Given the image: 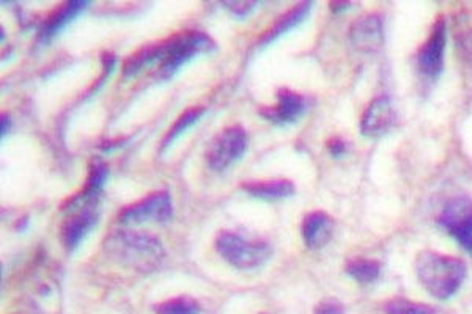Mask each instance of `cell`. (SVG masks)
<instances>
[{"label":"cell","instance_id":"1","mask_svg":"<svg viewBox=\"0 0 472 314\" xmlns=\"http://www.w3.org/2000/svg\"><path fill=\"white\" fill-rule=\"evenodd\" d=\"M415 267L419 283L438 301H447L457 294L468 276V267L459 258L440 251H421L416 258Z\"/></svg>","mask_w":472,"mask_h":314},{"label":"cell","instance_id":"2","mask_svg":"<svg viewBox=\"0 0 472 314\" xmlns=\"http://www.w3.org/2000/svg\"><path fill=\"white\" fill-rule=\"evenodd\" d=\"M109 250L122 263L143 274L155 270L164 258V247L159 239L136 231H118L110 236Z\"/></svg>","mask_w":472,"mask_h":314},{"label":"cell","instance_id":"3","mask_svg":"<svg viewBox=\"0 0 472 314\" xmlns=\"http://www.w3.org/2000/svg\"><path fill=\"white\" fill-rule=\"evenodd\" d=\"M214 245L227 263L240 270L257 269L272 255L271 245L263 241H246L232 231H220Z\"/></svg>","mask_w":472,"mask_h":314},{"label":"cell","instance_id":"4","mask_svg":"<svg viewBox=\"0 0 472 314\" xmlns=\"http://www.w3.org/2000/svg\"><path fill=\"white\" fill-rule=\"evenodd\" d=\"M159 45V70L158 74L162 79L174 76L183 64L195 57L201 52L210 51L214 47L211 38L202 32H185L172 38L166 39Z\"/></svg>","mask_w":472,"mask_h":314},{"label":"cell","instance_id":"5","mask_svg":"<svg viewBox=\"0 0 472 314\" xmlns=\"http://www.w3.org/2000/svg\"><path fill=\"white\" fill-rule=\"evenodd\" d=\"M249 143V135L241 126H228L214 137L207 149V162L216 172H224L240 161Z\"/></svg>","mask_w":472,"mask_h":314},{"label":"cell","instance_id":"6","mask_svg":"<svg viewBox=\"0 0 472 314\" xmlns=\"http://www.w3.org/2000/svg\"><path fill=\"white\" fill-rule=\"evenodd\" d=\"M442 230H446L469 255H472V199L468 195H457L449 199L440 217Z\"/></svg>","mask_w":472,"mask_h":314},{"label":"cell","instance_id":"7","mask_svg":"<svg viewBox=\"0 0 472 314\" xmlns=\"http://www.w3.org/2000/svg\"><path fill=\"white\" fill-rule=\"evenodd\" d=\"M447 24L446 20L441 16L434 22L432 32L428 35L427 41L424 43L417 55L416 64L421 77L427 82H434L444 70V55H446Z\"/></svg>","mask_w":472,"mask_h":314},{"label":"cell","instance_id":"8","mask_svg":"<svg viewBox=\"0 0 472 314\" xmlns=\"http://www.w3.org/2000/svg\"><path fill=\"white\" fill-rule=\"evenodd\" d=\"M174 216L172 199L166 191L150 193L149 197L139 199L134 205L126 206L120 212L118 220L122 224H143V222H158L164 224Z\"/></svg>","mask_w":472,"mask_h":314},{"label":"cell","instance_id":"9","mask_svg":"<svg viewBox=\"0 0 472 314\" xmlns=\"http://www.w3.org/2000/svg\"><path fill=\"white\" fill-rule=\"evenodd\" d=\"M68 206H79L76 212H72L62 225V242L68 251L74 250L82 239L90 233L98 222L97 203L93 199L70 201Z\"/></svg>","mask_w":472,"mask_h":314},{"label":"cell","instance_id":"10","mask_svg":"<svg viewBox=\"0 0 472 314\" xmlns=\"http://www.w3.org/2000/svg\"><path fill=\"white\" fill-rule=\"evenodd\" d=\"M349 41L356 51L373 54L384 45V24L380 14L369 13L357 18L349 27Z\"/></svg>","mask_w":472,"mask_h":314},{"label":"cell","instance_id":"11","mask_svg":"<svg viewBox=\"0 0 472 314\" xmlns=\"http://www.w3.org/2000/svg\"><path fill=\"white\" fill-rule=\"evenodd\" d=\"M394 104L390 98L386 95L375 98L372 103L364 110L363 120H361V132L365 137H382L395 123Z\"/></svg>","mask_w":472,"mask_h":314},{"label":"cell","instance_id":"12","mask_svg":"<svg viewBox=\"0 0 472 314\" xmlns=\"http://www.w3.org/2000/svg\"><path fill=\"white\" fill-rule=\"evenodd\" d=\"M305 106L307 104H305V97L288 89H280L278 93V104L272 107L262 109V115L268 118L270 122L288 124V123L296 122L299 116L305 114Z\"/></svg>","mask_w":472,"mask_h":314},{"label":"cell","instance_id":"13","mask_svg":"<svg viewBox=\"0 0 472 314\" xmlns=\"http://www.w3.org/2000/svg\"><path fill=\"white\" fill-rule=\"evenodd\" d=\"M301 233H303V241L307 249H312V250L323 249L332 238L334 220L326 212H311L305 216Z\"/></svg>","mask_w":472,"mask_h":314},{"label":"cell","instance_id":"14","mask_svg":"<svg viewBox=\"0 0 472 314\" xmlns=\"http://www.w3.org/2000/svg\"><path fill=\"white\" fill-rule=\"evenodd\" d=\"M89 4L87 2H81V0H72V2H65L54 12V13L46 20L45 24L41 27L39 32V41H49V39L56 35V33L65 27L70 21L74 20Z\"/></svg>","mask_w":472,"mask_h":314},{"label":"cell","instance_id":"15","mask_svg":"<svg viewBox=\"0 0 472 314\" xmlns=\"http://www.w3.org/2000/svg\"><path fill=\"white\" fill-rule=\"evenodd\" d=\"M311 2H301L296 7H293L287 13L282 14L272 24L271 29L260 38V45H268V43H271L274 39L279 38L282 33L288 32L293 27L301 24L305 20V16L311 12Z\"/></svg>","mask_w":472,"mask_h":314},{"label":"cell","instance_id":"16","mask_svg":"<svg viewBox=\"0 0 472 314\" xmlns=\"http://www.w3.org/2000/svg\"><path fill=\"white\" fill-rule=\"evenodd\" d=\"M243 187L253 197L263 199H288L296 191L288 180L253 181Z\"/></svg>","mask_w":472,"mask_h":314},{"label":"cell","instance_id":"17","mask_svg":"<svg viewBox=\"0 0 472 314\" xmlns=\"http://www.w3.org/2000/svg\"><path fill=\"white\" fill-rule=\"evenodd\" d=\"M345 272L348 274L353 280H356L357 283H367L375 282L376 278L382 274V264L375 261V259H367V258H356V259H351L345 266Z\"/></svg>","mask_w":472,"mask_h":314},{"label":"cell","instance_id":"18","mask_svg":"<svg viewBox=\"0 0 472 314\" xmlns=\"http://www.w3.org/2000/svg\"><path fill=\"white\" fill-rule=\"evenodd\" d=\"M205 110L207 109H205V107H202V106H197V107H191V109L185 110L182 115H180V118H178V120L174 123V126L168 129V132L166 134V137L162 139V151H164V149H166V148H167L170 143H174L175 139H176V137H180V135H182L183 132H185V131L189 128V126H193L194 123L199 122V120L202 118V115L205 114Z\"/></svg>","mask_w":472,"mask_h":314},{"label":"cell","instance_id":"19","mask_svg":"<svg viewBox=\"0 0 472 314\" xmlns=\"http://www.w3.org/2000/svg\"><path fill=\"white\" fill-rule=\"evenodd\" d=\"M156 314H201L199 301L189 295H178L155 305Z\"/></svg>","mask_w":472,"mask_h":314},{"label":"cell","instance_id":"20","mask_svg":"<svg viewBox=\"0 0 472 314\" xmlns=\"http://www.w3.org/2000/svg\"><path fill=\"white\" fill-rule=\"evenodd\" d=\"M109 168L99 159H95L91 162L90 172H89V180L85 182L84 189L81 192V199H95L98 193L103 187L104 181L107 178Z\"/></svg>","mask_w":472,"mask_h":314},{"label":"cell","instance_id":"21","mask_svg":"<svg viewBox=\"0 0 472 314\" xmlns=\"http://www.w3.org/2000/svg\"><path fill=\"white\" fill-rule=\"evenodd\" d=\"M388 314H436L434 310L408 299H394L386 305Z\"/></svg>","mask_w":472,"mask_h":314},{"label":"cell","instance_id":"22","mask_svg":"<svg viewBox=\"0 0 472 314\" xmlns=\"http://www.w3.org/2000/svg\"><path fill=\"white\" fill-rule=\"evenodd\" d=\"M313 314H345V307L340 301H324L318 303Z\"/></svg>","mask_w":472,"mask_h":314},{"label":"cell","instance_id":"23","mask_svg":"<svg viewBox=\"0 0 472 314\" xmlns=\"http://www.w3.org/2000/svg\"><path fill=\"white\" fill-rule=\"evenodd\" d=\"M459 51H461V55L472 64V29L466 30V32L461 33L459 37Z\"/></svg>","mask_w":472,"mask_h":314},{"label":"cell","instance_id":"24","mask_svg":"<svg viewBox=\"0 0 472 314\" xmlns=\"http://www.w3.org/2000/svg\"><path fill=\"white\" fill-rule=\"evenodd\" d=\"M255 5H257L255 2H245V0H240V2H226L224 4V7L228 8L235 14H247Z\"/></svg>","mask_w":472,"mask_h":314},{"label":"cell","instance_id":"25","mask_svg":"<svg viewBox=\"0 0 472 314\" xmlns=\"http://www.w3.org/2000/svg\"><path fill=\"white\" fill-rule=\"evenodd\" d=\"M328 151H330L334 157H340L343 154H347V143L340 139V137H332L326 143Z\"/></svg>","mask_w":472,"mask_h":314},{"label":"cell","instance_id":"26","mask_svg":"<svg viewBox=\"0 0 472 314\" xmlns=\"http://www.w3.org/2000/svg\"><path fill=\"white\" fill-rule=\"evenodd\" d=\"M330 7L332 12H336L337 13V12H340V10H343V8H348L349 4L348 2H342V4H339V2H334V4H330Z\"/></svg>","mask_w":472,"mask_h":314},{"label":"cell","instance_id":"27","mask_svg":"<svg viewBox=\"0 0 472 314\" xmlns=\"http://www.w3.org/2000/svg\"><path fill=\"white\" fill-rule=\"evenodd\" d=\"M5 131H8V116L2 115V137H5Z\"/></svg>","mask_w":472,"mask_h":314},{"label":"cell","instance_id":"28","mask_svg":"<svg viewBox=\"0 0 472 314\" xmlns=\"http://www.w3.org/2000/svg\"><path fill=\"white\" fill-rule=\"evenodd\" d=\"M260 314H266V313H260Z\"/></svg>","mask_w":472,"mask_h":314}]
</instances>
